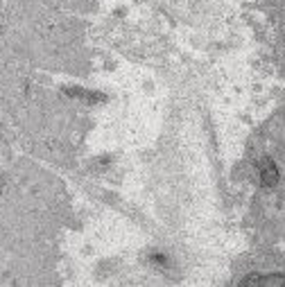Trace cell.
Returning <instances> with one entry per match:
<instances>
[{
    "mask_svg": "<svg viewBox=\"0 0 285 287\" xmlns=\"http://www.w3.org/2000/svg\"><path fill=\"white\" fill-rule=\"evenodd\" d=\"M260 176H263V183H267V186H274L276 179H279V172H276L274 163H265L263 170H260Z\"/></svg>",
    "mask_w": 285,
    "mask_h": 287,
    "instance_id": "6da1fadb",
    "label": "cell"
}]
</instances>
